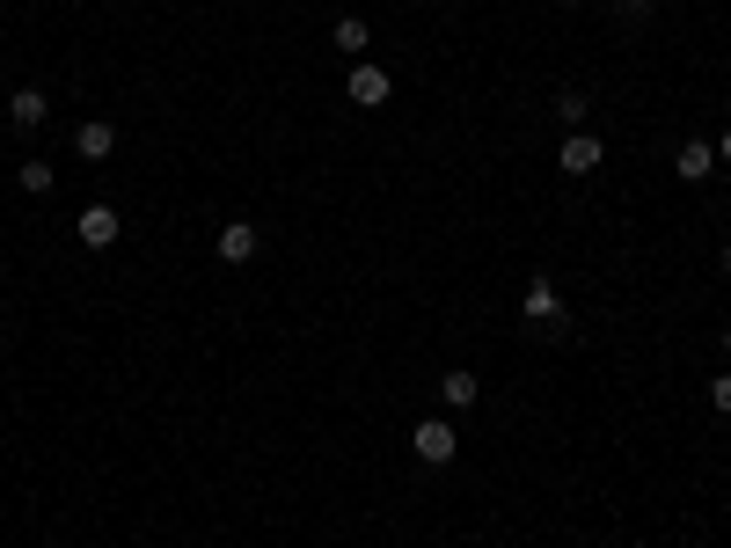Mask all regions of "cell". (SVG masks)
I'll use <instances>...</instances> for the list:
<instances>
[{"label":"cell","instance_id":"cell-1","mask_svg":"<svg viewBox=\"0 0 731 548\" xmlns=\"http://www.w3.org/2000/svg\"><path fill=\"white\" fill-rule=\"evenodd\" d=\"M410 453L424 461V468H446V461L462 453V439H454V425H446V417H417V431H410Z\"/></svg>","mask_w":731,"mask_h":548},{"label":"cell","instance_id":"cell-2","mask_svg":"<svg viewBox=\"0 0 731 548\" xmlns=\"http://www.w3.org/2000/svg\"><path fill=\"white\" fill-rule=\"evenodd\" d=\"M73 235L88 241V249H110V241L124 235V219H118V205H81V219H73Z\"/></svg>","mask_w":731,"mask_h":548},{"label":"cell","instance_id":"cell-3","mask_svg":"<svg viewBox=\"0 0 731 548\" xmlns=\"http://www.w3.org/2000/svg\"><path fill=\"white\" fill-rule=\"evenodd\" d=\"M600 162H608V154H600V140H592V132H571V140H563V154H556L563 176H592Z\"/></svg>","mask_w":731,"mask_h":548},{"label":"cell","instance_id":"cell-4","mask_svg":"<svg viewBox=\"0 0 731 548\" xmlns=\"http://www.w3.org/2000/svg\"><path fill=\"white\" fill-rule=\"evenodd\" d=\"M519 314H527V322H556L563 330V293L549 286V278H535V286L519 293Z\"/></svg>","mask_w":731,"mask_h":548},{"label":"cell","instance_id":"cell-5","mask_svg":"<svg viewBox=\"0 0 731 548\" xmlns=\"http://www.w3.org/2000/svg\"><path fill=\"white\" fill-rule=\"evenodd\" d=\"M439 403H446V409H476V403H483V381H476L468 366H454V373L439 381Z\"/></svg>","mask_w":731,"mask_h":548},{"label":"cell","instance_id":"cell-6","mask_svg":"<svg viewBox=\"0 0 731 548\" xmlns=\"http://www.w3.org/2000/svg\"><path fill=\"white\" fill-rule=\"evenodd\" d=\"M709 168H717V146L709 140H687L681 154H673V176H681V183H703Z\"/></svg>","mask_w":731,"mask_h":548},{"label":"cell","instance_id":"cell-7","mask_svg":"<svg viewBox=\"0 0 731 548\" xmlns=\"http://www.w3.org/2000/svg\"><path fill=\"white\" fill-rule=\"evenodd\" d=\"M73 146H81V162H110V146H118V132H110L103 118H88L81 132H73Z\"/></svg>","mask_w":731,"mask_h":548},{"label":"cell","instance_id":"cell-8","mask_svg":"<svg viewBox=\"0 0 731 548\" xmlns=\"http://www.w3.org/2000/svg\"><path fill=\"white\" fill-rule=\"evenodd\" d=\"M219 257L249 263V257H256V227H249V219H227V227H219Z\"/></svg>","mask_w":731,"mask_h":548},{"label":"cell","instance_id":"cell-9","mask_svg":"<svg viewBox=\"0 0 731 548\" xmlns=\"http://www.w3.org/2000/svg\"><path fill=\"white\" fill-rule=\"evenodd\" d=\"M351 103H366V110H373V103H388V73L359 59V67H351Z\"/></svg>","mask_w":731,"mask_h":548},{"label":"cell","instance_id":"cell-10","mask_svg":"<svg viewBox=\"0 0 731 548\" xmlns=\"http://www.w3.org/2000/svg\"><path fill=\"white\" fill-rule=\"evenodd\" d=\"M45 110H51L45 88H15V96H8V118L23 124V132H29V124H45Z\"/></svg>","mask_w":731,"mask_h":548},{"label":"cell","instance_id":"cell-11","mask_svg":"<svg viewBox=\"0 0 731 548\" xmlns=\"http://www.w3.org/2000/svg\"><path fill=\"white\" fill-rule=\"evenodd\" d=\"M556 118L571 124V132H585V118H592V103H585L578 88H563V96H556Z\"/></svg>","mask_w":731,"mask_h":548},{"label":"cell","instance_id":"cell-12","mask_svg":"<svg viewBox=\"0 0 731 548\" xmlns=\"http://www.w3.org/2000/svg\"><path fill=\"white\" fill-rule=\"evenodd\" d=\"M329 37H337V51H351V59H366V23H359V15H344V23L329 29Z\"/></svg>","mask_w":731,"mask_h":548},{"label":"cell","instance_id":"cell-13","mask_svg":"<svg viewBox=\"0 0 731 548\" xmlns=\"http://www.w3.org/2000/svg\"><path fill=\"white\" fill-rule=\"evenodd\" d=\"M15 183H23L29 198H45L51 191V162H23V168H15Z\"/></svg>","mask_w":731,"mask_h":548},{"label":"cell","instance_id":"cell-14","mask_svg":"<svg viewBox=\"0 0 731 548\" xmlns=\"http://www.w3.org/2000/svg\"><path fill=\"white\" fill-rule=\"evenodd\" d=\"M709 403H717V417H731V373H717V381H709Z\"/></svg>","mask_w":731,"mask_h":548},{"label":"cell","instance_id":"cell-15","mask_svg":"<svg viewBox=\"0 0 731 548\" xmlns=\"http://www.w3.org/2000/svg\"><path fill=\"white\" fill-rule=\"evenodd\" d=\"M717 271H724V278H731V241H724V257H717Z\"/></svg>","mask_w":731,"mask_h":548},{"label":"cell","instance_id":"cell-16","mask_svg":"<svg viewBox=\"0 0 731 548\" xmlns=\"http://www.w3.org/2000/svg\"><path fill=\"white\" fill-rule=\"evenodd\" d=\"M717 162H731V132H724V146H717Z\"/></svg>","mask_w":731,"mask_h":548},{"label":"cell","instance_id":"cell-17","mask_svg":"<svg viewBox=\"0 0 731 548\" xmlns=\"http://www.w3.org/2000/svg\"><path fill=\"white\" fill-rule=\"evenodd\" d=\"M717 344H724V352H731V322H724V336H717Z\"/></svg>","mask_w":731,"mask_h":548},{"label":"cell","instance_id":"cell-18","mask_svg":"<svg viewBox=\"0 0 731 548\" xmlns=\"http://www.w3.org/2000/svg\"><path fill=\"white\" fill-rule=\"evenodd\" d=\"M563 8H585V0H563Z\"/></svg>","mask_w":731,"mask_h":548}]
</instances>
